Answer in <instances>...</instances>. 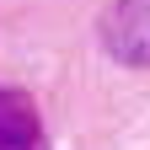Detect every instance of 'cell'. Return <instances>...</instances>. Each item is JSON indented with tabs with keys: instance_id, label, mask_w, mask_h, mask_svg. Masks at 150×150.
<instances>
[{
	"instance_id": "1",
	"label": "cell",
	"mask_w": 150,
	"mask_h": 150,
	"mask_svg": "<svg viewBox=\"0 0 150 150\" xmlns=\"http://www.w3.org/2000/svg\"><path fill=\"white\" fill-rule=\"evenodd\" d=\"M102 48L118 64L150 70V0H112L102 16Z\"/></svg>"
},
{
	"instance_id": "2",
	"label": "cell",
	"mask_w": 150,
	"mask_h": 150,
	"mask_svg": "<svg viewBox=\"0 0 150 150\" xmlns=\"http://www.w3.org/2000/svg\"><path fill=\"white\" fill-rule=\"evenodd\" d=\"M0 150H48L38 102L11 86H0Z\"/></svg>"
}]
</instances>
